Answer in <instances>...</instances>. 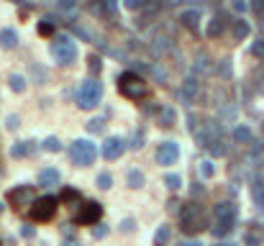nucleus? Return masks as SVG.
<instances>
[{"label": "nucleus", "instance_id": "obj_1", "mask_svg": "<svg viewBox=\"0 0 264 246\" xmlns=\"http://www.w3.org/2000/svg\"><path fill=\"white\" fill-rule=\"evenodd\" d=\"M208 228V218H205L203 208L198 203H187L180 210V231L187 233V236H198Z\"/></svg>", "mask_w": 264, "mask_h": 246}, {"label": "nucleus", "instance_id": "obj_2", "mask_svg": "<svg viewBox=\"0 0 264 246\" xmlns=\"http://www.w3.org/2000/svg\"><path fill=\"white\" fill-rule=\"evenodd\" d=\"M118 93L123 98L133 100V103H139V100H146L149 95H152V90H149V82L144 80V77H139L136 72H123L118 77Z\"/></svg>", "mask_w": 264, "mask_h": 246}, {"label": "nucleus", "instance_id": "obj_3", "mask_svg": "<svg viewBox=\"0 0 264 246\" xmlns=\"http://www.w3.org/2000/svg\"><path fill=\"white\" fill-rule=\"evenodd\" d=\"M52 57L56 59V64L70 67V64L77 59V44H75L70 36L59 33V36L52 39Z\"/></svg>", "mask_w": 264, "mask_h": 246}, {"label": "nucleus", "instance_id": "obj_4", "mask_svg": "<svg viewBox=\"0 0 264 246\" xmlns=\"http://www.w3.org/2000/svg\"><path fill=\"white\" fill-rule=\"evenodd\" d=\"M56 208H59V200L54 195H44V197H36L28 208V218L36 221V223H47L56 216Z\"/></svg>", "mask_w": 264, "mask_h": 246}, {"label": "nucleus", "instance_id": "obj_5", "mask_svg": "<svg viewBox=\"0 0 264 246\" xmlns=\"http://www.w3.org/2000/svg\"><path fill=\"white\" fill-rule=\"evenodd\" d=\"M103 98V85L98 80H85L77 87V108L82 110H93Z\"/></svg>", "mask_w": 264, "mask_h": 246}, {"label": "nucleus", "instance_id": "obj_6", "mask_svg": "<svg viewBox=\"0 0 264 246\" xmlns=\"http://www.w3.org/2000/svg\"><path fill=\"white\" fill-rule=\"evenodd\" d=\"M70 156H72V162L77 167H90L95 162V156H98V147L93 141H87V139H77L72 144V149H70Z\"/></svg>", "mask_w": 264, "mask_h": 246}, {"label": "nucleus", "instance_id": "obj_7", "mask_svg": "<svg viewBox=\"0 0 264 246\" xmlns=\"http://www.w3.org/2000/svg\"><path fill=\"white\" fill-rule=\"evenodd\" d=\"M100 216H103V205L95 203V200H87V203H82L77 208L75 226H95V223L100 221Z\"/></svg>", "mask_w": 264, "mask_h": 246}, {"label": "nucleus", "instance_id": "obj_8", "mask_svg": "<svg viewBox=\"0 0 264 246\" xmlns=\"http://www.w3.org/2000/svg\"><path fill=\"white\" fill-rule=\"evenodd\" d=\"M33 200H36V190H33L31 185H18V187H13V190L8 193V203L13 205L16 210L31 205Z\"/></svg>", "mask_w": 264, "mask_h": 246}, {"label": "nucleus", "instance_id": "obj_9", "mask_svg": "<svg viewBox=\"0 0 264 246\" xmlns=\"http://www.w3.org/2000/svg\"><path fill=\"white\" fill-rule=\"evenodd\" d=\"M180 159V144L175 141H162L157 149V162L162 167H169V164H177Z\"/></svg>", "mask_w": 264, "mask_h": 246}, {"label": "nucleus", "instance_id": "obj_10", "mask_svg": "<svg viewBox=\"0 0 264 246\" xmlns=\"http://www.w3.org/2000/svg\"><path fill=\"white\" fill-rule=\"evenodd\" d=\"M87 13L95 18H113L116 16V0H87Z\"/></svg>", "mask_w": 264, "mask_h": 246}, {"label": "nucleus", "instance_id": "obj_11", "mask_svg": "<svg viewBox=\"0 0 264 246\" xmlns=\"http://www.w3.org/2000/svg\"><path fill=\"white\" fill-rule=\"evenodd\" d=\"M123 154H126V141L121 136H110V139L103 141V156H106V159L116 162V159H121Z\"/></svg>", "mask_w": 264, "mask_h": 246}, {"label": "nucleus", "instance_id": "obj_12", "mask_svg": "<svg viewBox=\"0 0 264 246\" xmlns=\"http://www.w3.org/2000/svg\"><path fill=\"white\" fill-rule=\"evenodd\" d=\"M198 95H200V82L198 80H192V77H187L185 82L180 85V98H182V103H195L198 100Z\"/></svg>", "mask_w": 264, "mask_h": 246}, {"label": "nucleus", "instance_id": "obj_13", "mask_svg": "<svg viewBox=\"0 0 264 246\" xmlns=\"http://www.w3.org/2000/svg\"><path fill=\"white\" fill-rule=\"evenodd\" d=\"M228 28V18L226 13H215L211 21H208V28H205V33H208V39H218V36H223Z\"/></svg>", "mask_w": 264, "mask_h": 246}, {"label": "nucleus", "instance_id": "obj_14", "mask_svg": "<svg viewBox=\"0 0 264 246\" xmlns=\"http://www.w3.org/2000/svg\"><path fill=\"white\" fill-rule=\"evenodd\" d=\"M200 21H203L200 10H182L180 13V26H185L192 33H200Z\"/></svg>", "mask_w": 264, "mask_h": 246}, {"label": "nucleus", "instance_id": "obj_15", "mask_svg": "<svg viewBox=\"0 0 264 246\" xmlns=\"http://www.w3.org/2000/svg\"><path fill=\"white\" fill-rule=\"evenodd\" d=\"M236 228V218H215V226L211 228L215 239H226L228 233H234Z\"/></svg>", "mask_w": 264, "mask_h": 246}, {"label": "nucleus", "instance_id": "obj_16", "mask_svg": "<svg viewBox=\"0 0 264 246\" xmlns=\"http://www.w3.org/2000/svg\"><path fill=\"white\" fill-rule=\"evenodd\" d=\"M249 33H251L249 21H244V18H236L234 24H231V36H234V41H244V39H249Z\"/></svg>", "mask_w": 264, "mask_h": 246}, {"label": "nucleus", "instance_id": "obj_17", "mask_svg": "<svg viewBox=\"0 0 264 246\" xmlns=\"http://www.w3.org/2000/svg\"><path fill=\"white\" fill-rule=\"evenodd\" d=\"M33 151H36V141H18L10 147V156H16V159H24V156H28Z\"/></svg>", "mask_w": 264, "mask_h": 246}, {"label": "nucleus", "instance_id": "obj_18", "mask_svg": "<svg viewBox=\"0 0 264 246\" xmlns=\"http://www.w3.org/2000/svg\"><path fill=\"white\" fill-rule=\"evenodd\" d=\"M213 216L215 218H236V203H231V200H221V203H215Z\"/></svg>", "mask_w": 264, "mask_h": 246}, {"label": "nucleus", "instance_id": "obj_19", "mask_svg": "<svg viewBox=\"0 0 264 246\" xmlns=\"http://www.w3.org/2000/svg\"><path fill=\"white\" fill-rule=\"evenodd\" d=\"M59 172L54 170V167H47V170H41L39 172V185L41 187H54V185H59Z\"/></svg>", "mask_w": 264, "mask_h": 246}, {"label": "nucleus", "instance_id": "obj_20", "mask_svg": "<svg viewBox=\"0 0 264 246\" xmlns=\"http://www.w3.org/2000/svg\"><path fill=\"white\" fill-rule=\"evenodd\" d=\"M234 141L236 144H254V131H251L246 123H238L234 128Z\"/></svg>", "mask_w": 264, "mask_h": 246}, {"label": "nucleus", "instance_id": "obj_21", "mask_svg": "<svg viewBox=\"0 0 264 246\" xmlns=\"http://www.w3.org/2000/svg\"><path fill=\"white\" fill-rule=\"evenodd\" d=\"M157 121H159V126H162V128H172V126L177 123V113H175V108H159Z\"/></svg>", "mask_w": 264, "mask_h": 246}, {"label": "nucleus", "instance_id": "obj_22", "mask_svg": "<svg viewBox=\"0 0 264 246\" xmlns=\"http://www.w3.org/2000/svg\"><path fill=\"white\" fill-rule=\"evenodd\" d=\"M0 47L3 49H16L18 47V33L13 28H3L0 31Z\"/></svg>", "mask_w": 264, "mask_h": 246}, {"label": "nucleus", "instance_id": "obj_23", "mask_svg": "<svg viewBox=\"0 0 264 246\" xmlns=\"http://www.w3.org/2000/svg\"><path fill=\"white\" fill-rule=\"evenodd\" d=\"M251 197H254L257 208L264 213V182L262 180H254V185H251Z\"/></svg>", "mask_w": 264, "mask_h": 246}, {"label": "nucleus", "instance_id": "obj_24", "mask_svg": "<svg viewBox=\"0 0 264 246\" xmlns=\"http://www.w3.org/2000/svg\"><path fill=\"white\" fill-rule=\"evenodd\" d=\"M126 182H129V187L139 190V187L144 185V174H141L139 170H129V174H126Z\"/></svg>", "mask_w": 264, "mask_h": 246}, {"label": "nucleus", "instance_id": "obj_25", "mask_svg": "<svg viewBox=\"0 0 264 246\" xmlns=\"http://www.w3.org/2000/svg\"><path fill=\"white\" fill-rule=\"evenodd\" d=\"M169 236H172L169 226H159L157 233H154V244H157V246H164V244H169Z\"/></svg>", "mask_w": 264, "mask_h": 246}, {"label": "nucleus", "instance_id": "obj_26", "mask_svg": "<svg viewBox=\"0 0 264 246\" xmlns=\"http://www.w3.org/2000/svg\"><path fill=\"white\" fill-rule=\"evenodd\" d=\"M41 149H44V151H49V154H56V151H62V141L56 139V136H49V139H44Z\"/></svg>", "mask_w": 264, "mask_h": 246}, {"label": "nucleus", "instance_id": "obj_27", "mask_svg": "<svg viewBox=\"0 0 264 246\" xmlns=\"http://www.w3.org/2000/svg\"><path fill=\"white\" fill-rule=\"evenodd\" d=\"M8 85H10V90H13V93H24L26 90V80L21 74H10L8 77Z\"/></svg>", "mask_w": 264, "mask_h": 246}, {"label": "nucleus", "instance_id": "obj_28", "mask_svg": "<svg viewBox=\"0 0 264 246\" xmlns=\"http://www.w3.org/2000/svg\"><path fill=\"white\" fill-rule=\"evenodd\" d=\"M208 151L213 154V156H226V151H228V147H226V141H223V136L221 139H215L211 147H208Z\"/></svg>", "mask_w": 264, "mask_h": 246}, {"label": "nucleus", "instance_id": "obj_29", "mask_svg": "<svg viewBox=\"0 0 264 246\" xmlns=\"http://www.w3.org/2000/svg\"><path fill=\"white\" fill-rule=\"evenodd\" d=\"M195 72H198V74H211L213 72L208 57H198V59H195Z\"/></svg>", "mask_w": 264, "mask_h": 246}, {"label": "nucleus", "instance_id": "obj_30", "mask_svg": "<svg viewBox=\"0 0 264 246\" xmlns=\"http://www.w3.org/2000/svg\"><path fill=\"white\" fill-rule=\"evenodd\" d=\"M75 200H79V193H77V190H72V187L62 190V195H59V203H75Z\"/></svg>", "mask_w": 264, "mask_h": 246}, {"label": "nucleus", "instance_id": "obj_31", "mask_svg": "<svg viewBox=\"0 0 264 246\" xmlns=\"http://www.w3.org/2000/svg\"><path fill=\"white\" fill-rule=\"evenodd\" d=\"M39 33H41V36H52V33H54V21L52 18H44L41 24H39Z\"/></svg>", "mask_w": 264, "mask_h": 246}, {"label": "nucleus", "instance_id": "obj_32", "mask_svg": "<svg viewBox=\"0 0 264 246\" xmlns=\"http://www.w3.org/2000/svg\"><path fill=\"white\" fill-rule=\"evenodd\" d=\"M200 174L205 177V180L215 174V167H213V162H211V159H203V162H200Z\"/></svg>", "mask_w": 264, "mask_h": 246}, {"label": "nucleus", "instance_id": "obj_33", "mask_svg": "<svg viewBox=\"0 0 264 246\" xmlns=\"http://www.w3.org/2000/svg\"><path fill=\"white\" fill-rule=\"evenodd\" d=\"M164 185H167L169 190H180L182 177H180V174H164Z\"/></svg>", "mask_w": 264, "mask_h": 246}, {"label": "nucleus", "instance_id": "obj_34", "mask_svg": "<svg viewBox=\"0 0 264 246\" xmlns=\"http://www.w3.org/2000/svg\"><path fill=\"white\" fill-rule=\"evenodd\" d=\"M98 187H100V190H110V187H113V177H110L108 172L98 174Z\"/></svg>", "mask_w": 264, "mask_h": 246}, {"label": "nucleus", "instance_id": "obj_35", "mask_svg": "<svg viewBox=\"0 0 264 246\" xmlns=\"http://www.w3.org/2000/svg\"><path fill=\"white\" fill-rule=\"evenodd\" d=\"M146 3H149V0H123V5L129 10H144Z\"/></svg>", "mask_w": 264, "mask_h": 246}, {"label": "nucleus", "instance_id": "obj_36", "mask_svg": "<svg viewBox=\"0 0 264 246\" xmlns=\"http://www.w3.org/2000/svg\"><path fill=\"white\" fill-rule=\"evenodd\" d=\"M103 126H106V123H103L100 118H93V121L87 123V131H90V133H100V131H103Z\"/></svg>", "mask_w": 264, "mask_h": 246}, {"label": "nucleus", "instance_id": "obj_37", "mask_svg": "<svg viewBox=\"0 0 264 246\" xmlns=\"http://www.w3.org/2000/svg\"><path fill=\"white\" fill-rule=\"evenodd\" d=\"M251 54H254V57H264V36H259V41H254Z\"/></svg>", "mask_w": 264, "mask_h": 246}, {"label": "nucleus", "instance_id": "obj_38", "mask_svg": "<svg viewBox=\"0 0 264 246\" xmlns=\"http://www.w3.org/2000/svg\"><path fill=\"white\" fill-rule=\"evenodd\" d=\"M231 8L236 10V13H244V10L249 8V3L246 0H231Z\"/></svg>", "mask_w": 264, "mask_h": 246}, {"label": "nucleus", "instance_id": "obj_39", "mask_svg": "<svg viewBox=\"0 0 264 246\" xmlns=\"http://www.w3.org/2000/svg\"><path fill=\"white\" fill-rule=\"evenodd\" d=\"M90 70H93V72H100L103 70V62H100V57H95V54L90 57Z\"/></svg>", "mask_w": 264, "mask_h": 246}, {"label": "nucleus", "instance_id": "obj_40", "mask_svg": "<svg viewBox=\"0 0 264 246\" xmlns=\"http://www.w3.org/2000/svg\"><path fill=\"white\" fill-rule=\"evenodd\" d=\"M18 123H21V121H18V116H8L5 128H8V131H16V128H18Z\"/></svg>", "mask_w": 264, "mask_h": 246}, {"label": "nucleus", "instance_id": "obj_41", "mask_svg": "<svg viewBox=\"0 0 264 246\" xmlns=\"http://www.w3.org/2000/svg\"><path fill=\"white\" fill-rule=\"evenodd\" d=\"M93 236H95V239H106V236H108V226H100V228H93Z\"/></svg>", "mask_w": 264, "mask_h": 246}, {"label": "nucleus", "instance_id": "obj_42", "mask_svg": "<svg viewBox=\"0 0 264 246\" xmlns=\"http://www.w3.org/2000/svg\"><path fill=\"white\" fill-rule=\"evenodd\" d=\"M121 231H123V233H131V231H133V221L126 218V221L121 223Z\"/></svg>", "mask_w": 264, "mask_h": 246}, {"label": "nucleus", "instance_id": "obj_43", "mask_svg": "<svg viewBox=\"0 0 264 246\" xmlns=\"http://www.w3.org/2000/svg\"><path fill=\"white\" fill-rule=\"evenodd\" d=\"M251 8H254L257 13L262 16V13H264V0H254V3H251Z\"/></svg>", "mask_w": 264, "mask_h": 246}, {"label": "nucleus", "instance_id": "obj_44", "mask_svg": "<svg viewBox=\"0 0 264 246\" xmlns=\"http://www.w3.org/2000/svg\"><path fill=\"white\" fill-rule=\"evenodd\" d=\"M21 233H24L26 239H31V236H33V228H31V226H24V228H21Z\"/></svg>", "mask_w": 264, "mask_h": 246}, {"label": "nucleus", "instance_id": "obj_45", "mask_svg": "<svg viewBox=\"0 0 264 246\" xmlns=\"http://www.w3.org/2000/svg\"><path fill=\"white\" fill-rule=\"evenodd\" d=\"M59 5H62L64 10H70V8L75 5V0H59Z\"/></svg>", "mask_w": 264, "mask_h": 246}, {"label": "nucleus", "instance_id": "obj_46", "mask_svg": "<svg viewBox=\"0 0 264 246\" xmlns=\"http://www.w3.org/2000/svg\"><path fill=\"white\" fill-rule=\"evenodd\" d=\"M180 246H203V244H200V241H182Z\"/></svg>", "mask_w": 264, "mask_h": 246}, {"label": "nucleus", "instance_id": "obj_47", "mask_svg": "<svg viewBox=\"0 0 264 246\" xmlns=\"http://www.w3.org/2000/svg\"><path fill=\"white\" fill-rule=\"evenodd\" d=\"M64 246H79V241H75V239H67V241H64Z\"/></svg>", "mask_w": 264, "mask_h": 246}, {"label": "nucleus", "instance_id": "obj_48", "mask_svg": "<svg viewBox=\"0 0 264 246\" xmlns=\"http://www.w3.org/2000/svg\"><path fill=\"white\" fill-rule=\"evenodd\" d=\"M218 246H234V244H218Z\"/></svg>", "mask_w": 264, "mask_h": 246}, {"label": "nucleus", "instance_id": "obj_49", "mask_svg": "<svg viewBox=\"0 0 264 246\" xmlns=\"http://www.w3.org/2000/svg\"><path fill=\"white\" fill-rule=\"evenodd\" d=\"M13 3H24V0H13Z\"/></svg>", "mask_w": 264, "mask_h": 246}, {"label": "nucleus", "instance_id": "obj_50", "mask_svg": "<svg viewBox=\"0 0 264 246\" xmlns=\"http://www.w3.org/2000/svg\"><path fill=\"white\" fill-rule=\"evenodd\" d=\"M0 210H3V203H0Z\"/></svg>", "mask_w": 264, "mask_h": 246}]
</instances>
